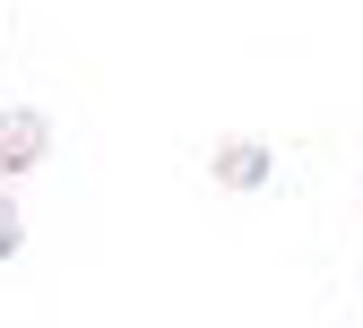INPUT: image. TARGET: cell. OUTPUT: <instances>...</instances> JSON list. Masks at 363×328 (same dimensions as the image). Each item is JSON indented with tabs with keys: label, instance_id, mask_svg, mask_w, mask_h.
<instances>
[{
	"label": "cell",
	"instance_id": "1",
	"mask_svg": "<svg viewBox=\"0 0 363 328\" xmlns=\"http://www.w3.org/2000/svg\"><path fill=\"white\" fill-rule=\"evenodd\" d=\"M43 156H52V121L35 104H9L0 113V173H35Z\"/></svg>",
	"mask_w": 363,
	"mask_h": 328
},
{
	"label": "cell",
	"instance_id": "2",
	"mask_svg": "<svg viewBox=\"0 0 363 328\" xmlns=\"http://www.w3.org/2000/svg\"><path fill=\"white\" fill-rule=\"evenodd\" d=\"M208 173L225 181V191H268V173H277V156H268L259 138H225V147L208 156Z\"/></svg>",
	"mask_w": 363,
	"mask_h": 328
},
{
	"label": "cell",
	"instance_id": "3",
	"mask_svg": "<svg viewBox=\"0 0 363 328\" xmlns=\"http://www.w3.org/2000/svg\"><path fill=\"white\" fill-rule=\"evenodd\" d=\"M18 242H26V216H18V199H0V259H18Z\"/></svg>",
	"mask_w": 363,
	"mask_h": 328
}]
</instances>
